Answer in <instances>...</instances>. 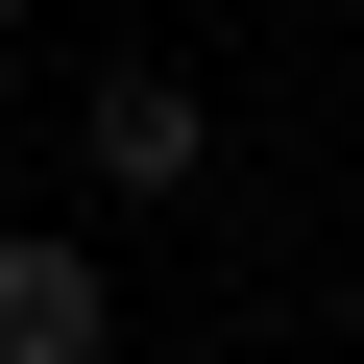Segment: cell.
<instances>
[{
  "instance_id": "obj_1",
  "label": "cell",
  "mask_w": 364,
  "mask_h": 364,
  "mask_svg": "<svg viewBox=\"0 0 364 364\" xmlns=\"http://www.w3.org/2000/svg\"><path fill=\"white\" fill-rule=\"evenodd\" d=\"M0 364H122V267L73 219H0Z\"/></svg>"
},
{
  "instance_id": "obj_2",
  "label": "cell",
  "mask_w": 364,
  "mask_h": 364,
  "mask_svg": "<svg viewBox=\"0 0 364 364\" xmlns=\"http://www.w3.org/2000/svg\"><path fill=\"white\" fill-rule=\"evenodd\" d=\"M73 146H97V195H195V170H219V97H195V73H97Z\"/></svg>"
}]
</instances>
